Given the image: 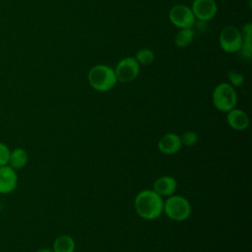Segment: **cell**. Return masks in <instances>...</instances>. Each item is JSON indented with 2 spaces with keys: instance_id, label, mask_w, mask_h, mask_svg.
Listing matches in <instances>:
<instances>
[{
  "instance_id": "obj_1",
  "label": "cell",
  "mask_w": 252,
  "mask_h": 252,
  "mask_svg": "<svg viewBox=\"0 0 252 252\" xmlns=\"http://www.w3.org/2000/svg\"><path fill=\"white\" fill-rule=\"evenodd\" d=\"M163 200L153 189L140 191L134 199V208L139 217L146 220H154L163 213Z\"/></svg>"
},
{
  "instance_id": "obj_2",
  "label": "cell",
  "mask_w": 252,
  "mask_h": 252,
  "mask_svg": "<svg viewBox=\"0 0 252 252\" xmlns=\"http://www.w3.org/2000/svg\"><path fill=\"white\" fill-rule=\"evenodd\" d=\"M88 81L91 87L97 92L110 91L117 83L114 69L107 65H95L88 73Z\"/></svg>"
},
{
  "instance_id": "obj_3",
  "label": "cell",
  "mask_w": 252,
  "mask_h": 252,
  "mask_svg": "<svg viewBox=\"0 0 252 252\" xmlns=\"http://www.w3.org/2000/svg\"><path fill=\"white\" fill-rule=\"evenodd\" d=\"M190 202L181 195H171L163 202V213L172 220L183 221L191 215Z\"/></svg>"
},
{
  "instance_id": "obj_4",
  "label": "cell",
  "mask_w": 252,
  "mask_h": 252,
  "mask_svg": "<svg viewBox=\"0 0 252 252\" xmlns=\"http://www.w3.org/2000/svg\"><path fill=\"white\" fill-rule=\"evenodd\" d=\"M213 103L220 111L227 112L231 110L237 103L235 89L228 83L219 84L213 92Z\"/></svg>"
},
{
  "instance_id": "obj_5",
  "label": "cell",
  "mask_w": 252,
  "mask_h": 252,
  "mask_svg": "<svg viewBox=\"0 0 252 252\" xmlns=\"http://www.w3.org/2000/svg\"><path fill=\"white\" fill-rule=\"evenodd\" d=\"M219 42L223 51L227 53L238 52L242 44L241 32L234 26H226L220 33Z\"/></svg>"
},
{
  "instance_id": "obj_6",
  "label": "cell",
  "mask_w": 252,
  "mask_h": 252,
  "mask_svg": "<svg viewBox=\"0 0 252 252\" xmlns=\"http://www.w3.org/2000/svg\"><path fill=\"white\" fill-rule=\"evenodd\" d=\"M114 72L118 82L130 83L138 77L140 64L137 62L135 57H125L117 63Z\"/></svg>"
},
{
  "instance_id": "obj_7",
  "label": "cell",
  "mask_w": 252,
  "mask_h": 252,
  "mask_svg": "<svg viewBox=\"0 0 252 252\" xmlns=\"http://www.w3.org/2000/svg\"><path fill=\"white\" fill-rule=\"evenodd\" d=\"M168 18L171 24L179 29L192 28L196 21L191 8L183 4L173 6L169 11Z\"/></svg>"
},
{
  "instance_id": "obj_8",
  "label": "cell",
  "mask_w": 252,
  "mask_h": 252,
  "mask_svg": "<svg viewBox=\"0 0 252 252\" xmlns=\"http://www.w3.org/2000/svg\"><path fill=\"white\" fill-rule=\"evenodd\" d=\"M191 10L195 19L207 22L216 16L218 7L215 0H194Z\"/></svg>"
},
{
  "instance_id": "obj_9",
  "label": "cell",
  "mask_w": 252,
  "mask_h": 252,
  "mask_svg": "<svg viewBox=\"0 0 252 252\" xmlns=\"http://www.w3.org/2000/svg\"><path fill=\"white\" fill-rule=\"evenodd\" d=\"M17 171L9 164L0 166V194L13 193L18 186Z\"/></svg>"
},
{
  "instance_id": "obj_10",
  "label": "cell",
  "mask_w": 252,
  "mask_h": 252,
  "mask_svg": "<svg viewBox=\"0 0 252 252\" xmlns=\"http://www.w3.org/2000/svg\"><path fill=\"white\" fill-rule=\"evenodd\" d=\"M181 147L180 136L175 133H166L158 142V151L166 156L177 154L181 150Z\"/></svg>"
},
{
  "instance_id": "obj_11",
  "label": "cell",
  "mask_w": 252,
  "mask_h": 252,
  "mask_svg": "<svg viewBox=\"0 0 252 252\" xmlns=\"http://www.w3.org/2000/svg\"><path fill=\"white\" fill-rule=\"evenodd\" d=\"M177 189V181L174 177L163 175L156 179L154 182L153 190L161 197H169L174 194Z\"/></svg>"
},
{
  "instance_id": "obj_12",
  "label": "cell",
  "mask_w": 252,
  "mask_h": 252,
  "mask_svg": "<svg viewBox=\"0 0 252 252\" xmlns=\"http://www.w3.org/2000/svg\"><path fill=\"white\" fill-rule=\"evenodd\" d=\"M226 113V122L233 130L243 131L249 126V117L245 111L234 107Z\"/></svg>"
},
{
  "instance_id": "obj_13",
  "label": "cell",
  "mask_w": 252,
  "mask_h": 252,
  "mask_svg": "<svg viewBox=\"0 0 252 252\" xmlns=\"http://www.w3.org/2000/svg\"><path fill=\"white\" fill-rule=\"evenodd\" d=\"M242 36V44L239 49L240 55L245 60H250L252 57V24L247 23L240 31Z\"/></svg>"
},
{
  "instance_id": "obj_14",
  "label": "cell",
  "mask_w": 252,
  "mask_h": 252,
  "mask_svg": "<svg viewBox=\"0 0 252 252\" xmlns=\"http://www.w3.org/2000/svg\"><path fill=\"white\" fill-rule=\"evenodd\" d=\"M29 160V154L23 148H16L11 151L10 158H9V165L13 167L15 170L22 169L26 166Z\"/></svg>"
},
{
  "instance_id": "obj_15",
  "label": "cell",
  "mask_w": 252,
  "mask_h": 252,
  "mask_svg": "<svg viewBox=\"0 0 252 252\" xmlns=\"http://www.w3.org/2000/svg\"><path fill=\"white\" fill-rule=\"evenodd\" d=\"M75 247L76 244L73 237L69 234H62L54 240L52 250L53 252H74Z\"/></svg>"
},
{
  "instance_id": "obj_16",
  "label": "cell",
  "mask_w": 252,
  "mask_h": 252,
  "mask_svg": "<svg viewBox=\"0 0 252 252\" xmlns=\"http://www.w3.org/2000/svg\"><path fill=\"white\" fill-rule=\"evenodd\" d=\"M194 38V31L192 28L180 29L174 37V43L179 48H184L189 45Z\"/></svg>"
},
{
  "instance_id": "obj_17",
  "label": "cell",
  "mask_w": 252,
  "mask_h": 252,
  "mask_svg": "<svg viewBox=\"0 0 252 252\" xmlns=\"http://www.w3.org/2000/svg\"><path fill=\"white\" fill-rule=\"evenodd\" d=\"M135 59L137 60V62L140 65L147 66L154 62L155 54H154L153 50H151L149 48H141L140 50L137 51V53L135 55Z\"/></svg>"
},
{
  "instance_id": "obj_18",
  "label": "cell",
  "mask_w": 252,
  "mask_h": 252,
  "mask_svg": "<svg viewBox=\"0 0 252 252\" xmlns=\"http://www.w3.org/2000/svg\"><path fill=\"white\" fill-rule=\"evenodd\" d=\"M181 144L186 147H193L199 141L198 134L193 130H187L180 136Z\"/></svg>"
},
{
  "instance_id": "obj_19",
  "label": "cell",
  "mask_w": 252,
  "mask_h": 252,
  "mask_svg": "<svg viewBox=\"0 0 252 252\" xmlns=\"http://www.w3.org/2000/svg\"><path fill=\"white\" fill-rule=\"evenodd\" d=\"M227 78L230 82V85L233 87V88H238V87H241L244 83V77L238 73V72H235L233 70L229 71L227 73Z\"/></svg>"
},
{
  "instance_id": "obj_20",
  "label": "cell",
  "mask_w": 252,
  "mask_h": 252,
  "mask_svg": "<svg viewBox=\"0 0 252 252\" xmlns=\"http://www.w3.org/2000/svg\"><path fill=\"white\" fill-rule=\"evenodd\" d=\"M10 154H11L10 148L6 144L0 142V166L7 165L9 163Z\"/></svg>"
},
{
  "instance_id": "obj_21",
  "label": "cell",
  "mask_w": 252,
  "mask_h": 252,
  "mask_svg": "<svg viewBox=\"0 0 252 252\" xmlns=\"http://www.w3.org/2000/svg\"><path fill=\"white\" fill-rule=\"evenodd\" d=\"M36 252H53V250L52 249H48V248H42V249L37 250Z\"/></svg>"
},
{
  "instance_id": "obj_22",
  "label": "cell",
  "mask_w": 252,
  "mask_h": 252,
  "mask_svg": "<svg viewBox=\"0 0 252 252\" xmlns=\"http://www.w3.org/2000/svg\"><path fill=\"white\" fill-rule=\"evenodd\" d=\"M0 210H1V204H0Z\"/></svg>"
},
{
  "instance_id": "obj_23",
  "label": "cell",
  "mask_w": 252,
  "mask_h": 252,
  "mask_svg": "<svg viewBox=\"0 0 252 252\" xmlns=\"http://www.w3.org/2000/svg\"><path fill=\"white\" fill-rule=\"evenodd\" d=\"M221 1H225V0H221Z\"/></svg>"
}]
</instances>
